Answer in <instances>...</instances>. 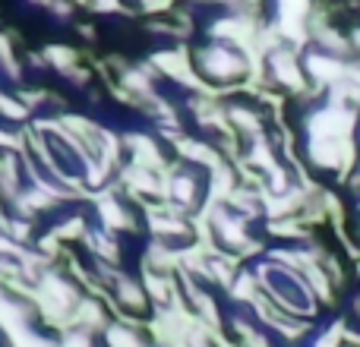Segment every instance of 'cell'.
<instances>
[{"instance_id": "1", "label": "cell", "mask_w": 360, "mask_h": 347, "mask_svg": "<svg viewBox=\"0 0 360 347\" xmlns=\"http://www.w3.org/2000/svg\"><path fill=\"white\" fill-rule=\"evenodd\" d=\"M168 60H180V51H174V54H165V57H158V63H168ZM190 73V70L184 67V63H180V67L174 70V76H186Z\"/></svg>"}]
</instances>
